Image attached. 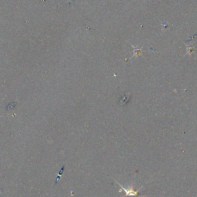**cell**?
<instances>
[{"label":"cell","instance_id":"6da1fadb","mask_svg":"<svg viewBox=\"0 0 197 197\" xmlns=\"http://www.w3.org/2000/svg\"><path fill=\"white\" fill-rule=\"evenodd\" d=\"M116 183L119 185V186L121 187V189H122V191H124L125 193H126V196H138V193H139V192L143 189V187H144V186H143L141 188H139V189H137V190H135L133 186H131L130 188H129V189H126L125 187L122 186L120 183H119L118 182H116Z\"/></svg>","mask_w":197,"mask_h":197}]
</instances>
